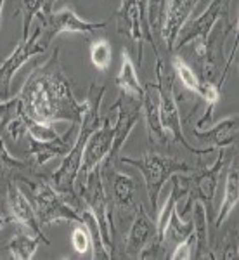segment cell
Here are the masks:
<instances>
[{
  "label": "cell",
  "instance_id": "obj_1",
  "mask_svg": "<svg viewBox=\"0 0 239 260\" xmlns=\"http://www.w3.org/2000/svg\"><path fill=\"white\" fill-rule=\"evenodd\" d=\"M18 98L28 118L47 125H54L56 121L80 125L90 106V99L78 101L75 98L68 77L61 68L59 49L31 71Z\"/></svg>",
  "mask_w": 239,
  "mask_h": 260
},
{
  "label": "cell",
  "instance_id": "obj_2",
  "mask_svg": "<svg viewBox=\"0 0 239 260\" xmlns=\"http://www.w3.org/2000/svg\"><path fill=\"white\" fill-rule=\"evenodd\" d=\"M104 92L106 87H100L99 94L95 99H90V106L87 113L83 115L82 121H80V130L75 144L71 146L70 151L66 153L64 160L61 161V167L54 172L49 177V184L54 187L59 194L66 196L71 203L77 205V207H83L82 198H78L77 191H75V182H77L80 167H82V158H83V148L87 144V139L92 136L95 128L100 125V103H103Z\"/></svg>",
  "mask_w": 239,
  "mask_h": 260
},
{
  "label": "cell",
  "instance_id": "obj_3",
  "mask_svg": "<svg viewBox=\"0 0 239 260\" xmlns=\"http://www.w3.org/2000/svg\"><path fill=\"white\" fill-rule=\"evenodd\" d=\"M24 184L28 186V200L35 208V213L39 217L42 225H49L54 222H75V224H83L82 208L77 207L66 196L59 194L49 182H33L30 179H24Z\"/></svg>",
  "mask_w": 239,
  "mask_h": 260
},
{
  "label": "cell",
  "instance_id": "obj_4",
  "mask_svg": "<svg viewBox=\"0 0 239 260\" xmlns=\"http://www.w3.org/2000/svg\"><path fill=\"white\" fill-rule=\"evenodd\" d=\"M121 163L130 167H135L137 170L142 172L146 180V189H148V196L151 201V208L153 213H158V200H159V192H161L165 182L168 180L172 175L175 174H189L194 172V167L187 165L186 161H180L177 158L172 156H161L158 153H146L139 158H128V156H121Z\"/></svg>",
  "mask_w": 239,
  "mask_h": 260
},
{
  "label": "cell",
  "instance_id": "obj_5",
  "mask_svg": "<svg viewBox=\"0 0 239 260\" xmlns=\"http://www.w3.org/2000/svg\"><path fill=\"white\" fill-rule=\"evenodd\" d=\"M80 189V198H82L83 205L92 212L94 219L97 220L100 238H103L104 245H106L108 251L113 255L115 250V228L111 222V208H110V198H108L106 187H104V172L100 167L94 170L90 175L89 182Z\"/></svg>",
  "mask_w": 239,
  "mask_h": 260
},
{
  "label": "cell",
  "instance_id": "obj_6",
  "mask_svg": "<svg viewBox=\"0 0 239 260\" xmlns=\"http://www.w3.org/2000/svg\"><path fill=\"white\" fill-rule=\"evenodd\" d=\"M39 26H40V37L39 42L47 50L50 42L54 37L61 35V33H94L97 30H103L108 24V21H100V23H90V21L82 19L80 16L70 7H64L61 11H47L39 12Z\"/></svg>",
  "mask_w": 239,
  "mask_h": 260
},
{
  "label": "cell",
  "instance_id": "obj_7",
  "mask_svg": "<svg viewBox=\"0 0 239 260\" xmlns=\"http://www.w3.org/2000/svg\"><path fill=\"white\" fill-rule=\"evenodd\" d=\"M120 127V120L113 123L111 118H106L97 128L92 132V136L87 139V144L83 148V158H82V167H80L77 182L78 187H83L89 182L90 175L94 174V170L97 167L103 165V161L108 158L110 151L113 148V142H115L116 132Z\"/></svg>",
  "mask_w": 239,
  "mask_h": 260
},
{
  "label": "cell",
  "instance_id": "obj_8",
  "mask_svg": "<svg viewBox=\"0 0 239 260\" xmlns=\"http://www.w3.org/2000/svg\"><path fill=\"white\" fill-rule=\"evenodd\" d=\"M156 77H158V92H159V121H161V127L165 132L172 134V139L179 144H182L187 151H191L192 154H208L213 153V148L208 149H198L194 146H191L187 142L186 136L182 132V123H180V113H179V106L177 101L174 98V90H172L170 83L165 82V75H163V61L161 57H158L156 61Z\"/></svg>",
  "mask_w": 239,
  "mask_h": 260
},
{
  "label": "cell",
  "instance_id": "obj_9",
  "mask_svg": "<svg viewBox=\"0 0 239 260\" xmlns=\"http://www.w3.org/2000/svg\"><path fill=\"white\" fill-rule=\"evenodd\" d=\"M224 160H225V151L224 148H220L219 151V156H217L215 163L212 167H207L201 172L196 174V170L192 172V179H187L191 184V191L189 192V201H187L186 208L180 215H186L187 212H191V207H192V201H201L204 205V210H207V217H208V222L212 219V203H213V198H215V192H217V187H219V175L222 172V167H224Z\"/></svg>",
  "mask_w": 239,
  "mask_h": 260
},
{
  "label": "cell",
  "instance_id": "obj_10",
  "mask_svg": "<svg viewBox=\"0 0 239 260\" xmlns=\"http://www.w3.org/2000/svg\"><path fill=\"white\" fill-rule=\"evenodd\" d=\"M229 6H230V0H212V4H210L207 11L199 18L191 21L189 24H184L177 40H175L174 49L186 47L191 42H196V45H207L210 31L217 24V21L229 12Z\"/></svg>",
  "mask_w": 239,
  "mask_h": 260
},
{
  "label": "cell",
  "instance_id": "obj_11",
  "mask_svg": "<svg viewBox=\"0 0 239 260\" xmlns=\"http://www.w3.org/2000/svg\"><path fill=\"white\" fill-rule=\"evenodd\" d=\"M149 250H158L156 224L146 213L142 203H139L125 241V253L130 258H144L149 255Z\"/></svg>",
  "mask_w": 239,
  "mask_h": 260
},
{
  "label": "cell",
  "instance_id": "obj_12",
  "mask_svg": "<svg viewBox=\"0 0 239 260\" xmlns=\"http://www.w3.org/2000/svg\"><path fill=\"white\" fill-rule=\"evenodd\" d=\"M39 37H40V26H37L35 31L31 33V37H28L26 40H19L16 50L0 66V95H2V101L9 98L11 82L14 78L16 71L30 59V57L45 52L39 42Z\"/></svg>",
  "mask_w": 239,
  "mask_h": 260
},
{
  "label": "cell",
  "instance_id": "obj_13",
  "mask_svg": "<svg viewBox=\"0 0 239 260\" xmlns=\"http://www.w3.org/2000/svg\"><path fill=\"white\" fill-rule=\"evenodd\" d=\"M7 208H9L11 213V220L19 222L30 234L44 238L50 245V241L45 238L44 231H42V224L39 222L33 205L30 203L28 196L14 182H9V186H7Z\"/></svg>",
  "mask_w": 239,
  "mask_h": 260
},
{
  "label": "cell",
  "instance_id": "obj_14",
  "mask_svg": "<svg viewBox=\"0 0 239 260\" xmlns=\"http://www.w3.org/2000/svg\"><path fill=\"white\" fill-rule=\"evenodd\" d=\"M103 169V165H100ZM104 172L111 169H103ZM111 177V198H113V207H115L116 213H118L120 220H123L125 217L133 215L137 210V201H135V180L125 172H120L113 169L110 172Z\"/></svg>",
  "mask_w": 239,
  "mask_h": 260
},
{
  "label": "cell",
  "instance_id": "obj_15",
  "mask_svg": "<svg viewBox=\"0 0 239 260\" xmlns=\"http://www.w3.org/2000/svg\"><path fill=\"white\" fill-rule=\"evenodd\" d=\"M196 4H198V0H168L165 12V23H163L161 28V37L168 50H174L175 40H177L184 24H187V21H189Z\"/></svg>",
  "mask_w": 239,
  "mask_h": 260
},
{
  "label": "cell",
  "instance_id": "obj_16",
  "mask_svg": "<svg viewBox=\"0 0 239 260\" xmlns=\"http://www.w3.org/2000/svg\"><path fill=\"white\" fill-rule=\"evenodd\" d=\"M141 108L146 118V128L148 137L154 144H166V132L159 121V92L156 83H146L144 94L141 99Z\"/></svg>",
  "mask_w": 239,
  "mask_h": 260
},
{
  "label": "cell",
  "instance_id": "obj_17",
  "mask_svg": "<svg viewBox=\"0 0 239 260\" xmlns=\"http://www.w3.org/2000/svg\"><path fill=\"white\" fill-rule=\"evenodd\" d=\"M192 134L199 142L210 144L213 149L215 148H229L237 139V115H230L229 118L219 121L217 125L210 127L208 130L192 128Z\"/></svg>",
  "mask_w": 239,
  "mask_h": 260
},
{
  "label": "cell",
  "instance_id": "obj_18",
  "mask_svg": "<svg viewBox=\"0 0 239 260\" xmlns=\"http://www.w3.org/2000/svg\"><path fill=\"white\" fill-rule=\"evenodd\" d=\"M194 205V213H192V233H194V246L196 251L192 253V258H217V255L213 253L210 248L208 241V217L204 205L201 201H192Z\"/></svg>",
  "mask_w": 239,
  "mask_h": 260
},
{
  "label": "cell",
  "instance_id": "obj_19",
  "mask_svg": "<svg viewBox=\"0 0 239 260\" xmlns=\"http://www.w3.org/2000/svg\"><path fill=\"white\" fill-rule=\"evenodd\" d=\"M239 201V169H237V156L230 161L227 179H225V189H224V198H222L219 215L215 219V228L219 229L230 213L234 212V208L237 207Z\"/></svg>",
  "mask_w": 239,
  "mask_h": 260
},
{
  "label": "cell",
  "instance_id": "obj_20",
  "mask_svg": "<svg viewBox=\"0 0 239 260\" xmlns=\"http://www.w3.org/2000/svg\"><path fill=\"white\" fill-rule=\"evenodd\" d=\"M71 130L61 139H54V141H37L30 136L28 137V149L30 154L33 156V160L39 167H44L45 163L50 161L52 158H57L61 154H66L70 151L71 146L68 144V137H70Z\"/></svg>",
  "mask_w": 239,
  "mask_h": 260
},
{
  "label": "cell",
  "instance_id": "obj_21",
  "mask_svg": "<svg viewBox=\"0 0 239 260\" xmlns=\"http://www.w3.org/2000/svg\"><path fill=\"white\" fill-rule=\"evenodd\" d=\"M115 82L123 94H127L141 103L142 94H144V87L141 85V80H139V77H137L135 64L130 59L127 50H121V66H120V71H118V75H116Z\"/></svg>",
  "mask_w": 239,
  "mask_h": 260
},
{
  "label": "cell",
  "instance_id": "obj_22",
  "mask_svg": "<svg viewBox=\"0 0 239 260\" xmlns=\"http://www.w3.org/2000/svg\"><path fill=\"white\" fill-rule=\"evenodd\" d=\"M40 243L49 245V243L40 236H35V234L30 236V234L19 233L11 238L9 245H7V250H9L11 258H14V260H31L35 257Z\"/></svg>",
  "mask_w": 239,
  "mask_h": 260
},
{
  "label": "cell",
  "instance_id": "obj_23",
  "mask_svg": "<svg viewBox=\"0 0 239 260\" xmlns=\"http://www.w3.org/2000/svg\"><path fill=\"white\" fill-rule=\"evenodd\" d=\"M192 220H184L182 215L179 213L177 207L172 210L170 213V220H168V225H166L165 229V240H163V243L168 241V243H180L182 240H186L187 236L192 233Z\"/></svg>",
  "mask_w": 239,
  "mask_h": 260
},
{
  "label": "cell",
  "instance_id": "obj_24",
  "mask_svg": "<svg viewBox=\"0 0 239 260\" xmlns=\"http://www.w3.org/2000/svg\"><path fill=\"white\" fill-rule=\"evenodd\" d=\"M54 2L56 0H23V4H21V16H23V35H21V40L28 39L33 18L39 12L52 11Z\"/></svg>",
  "mask_w": 239,
  "mask_h": 260
},
{
  "label": "cell",
  "instance_id": "obj_25",
  "mask_svg": "<svg viewBox=\"0 0 239 260\" xmlns=\"http://www.w3.org/2000/svg\"><path fill=\"white\" fill-rule=\"evenodd\" d=\"M168 0H148L146 6V21H148V28L153 35V31L161 33L163 23H165V12Z\"/></svg>",
  "mask_w": 239,
  "mask_h": 260
},
{
  "label": "cell",
  "instance_id": "obj_26",
  "mask_svg": "<svg viewBox=\"0 0 239 260\" xmlns=\"http://www.w3.org/2000/svg\"><path fill=\"white\" fill-rule=\"evenodd\" d=\"M113 50L108 40H95L90 45V61L100 71H106L111 66L113 61Z\"/></svg>",
  "mask_w": 239,
  "mask_h": 260
},
{
  "label": "cell",
  "instance_id": "obj_27",
  "mask_svg": "<svg viewBox=\"0 0 239 260\" xmlns=\"http://www.w3.org/2000/svg\"><path fill=\"white\" fill-rule=\"evenodd\" d=\"M172 64H174L175 73H177V77L180 78V82H182V85L186 87V89H189V90H192V92L198 90L199 78L196 77L194 70H192L191 66L182 59V57H179V56H177V57H174Z\"/></svg>",
  "mask_w": 239,
  "mask_h": 260
},
{
  "label": "cell",
  "instance_id": "obj_28",
  "mask_svg": "<svg viewBox=\"0 0 239 260\" xmlns=\"http://www.w3.org/2000/svg\"><path fill=\"white\" fill-rule=\"evenodd\" d=\"M24 121H26V132L28 136H31L37 141H54V139H61L62 136L57 134V130L52 125L47 123H40V121H33L31 118H28L24 115Z\"/></svg>",
  "mask_w": 239,
  "mask_h": 260
},
{
  "label": "cell",
  "instance_id": "obj_29",
  "mask_svg": "<svg viewBox=\"0 0 239 260\" xmlns=\"http://www.w3.org/2000/svg\"><path fill=\"white\" fill-rule=\"evenodd\" d=\"M24 167H26V163L12 156L6 148V142L0 137V175H7L11 172L23 170Z\"/></svg>",
  "mask_w": 239,
  "mask_h": 260
},
{
  "label": "cell",
  "instance_id": "obj_30",
  "mask_svg": "<svg viewBox=\"0 0 239 260\" xmlns=\"http://www.w3.org/2000/svg\"><path fill=\"white\" fill-rule=\"evenodd\" d=\"M71 245H73V250L77 253H87L92 248V240H90V233L85 225L78 224L77 228L71 233Z\"/></svg>",
  "mask_w": 239,
  "mask_h": 260
},
{
  "label": "cell",
  "instance_id": "obj_31",
  "mask_svg": "<svg viewBox=\"0 0 239 260\" xmlns=\"http://www.w3.org/2000/svg\"><path fill=\"white\" fill-rule=\"evenodd\" d=\"M2 130H4V134H6V136L14 142H18L21 137L26 136L28 132H26V121H24V111L21 113L19 116L12 118Z\"/></svg>",
  "mask_w": 239,
  "mask_h": 260
},
{
  "label": "cell",
  "instance_id": "obj_32",
  "mask_svg": "<svg viewBox=\"0 0 239 260\" xmlns=\"http://www.w3.org/2000/svg\"><path fill=\"white\" fill-rule=\"evenodd\" d=\"M192 250H194V233H191L186 240L177 243L174 253L170 255L172 260H191L192 258Z\"/></svg>",
  "mask_w": 239,
  "mask_h": 260
},
{
  "label": "cell",
  "instance_id": "obj_33",
  "mask_svg": "<svg viewBox=\"0 0 239 260\" xmlns=\"http://www.w3.org/2000/svg\"><path fill=\"white\" fill-rule=\"evenodd\" d=\"M4 4H6V0H0V18H2V9H4Z\"/></svg>",
  "mask_w": 239,
  "mask_h": 260
}]
</instances>
